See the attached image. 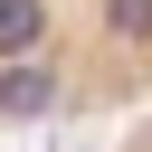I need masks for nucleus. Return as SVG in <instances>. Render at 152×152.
<instances>
[{
	"label": "nucleus",
	"instance_id": "2",
	"mask_svg": "<svg viewBox=\"0 0 152 152\" xmlns=\"http://www.w3.org/2000/svg\"><path fill=\"white\" fill-rule=\"evenodd\" d=\"M104 152H152V104H133V114H124V133H114Z\"/></svg>",
	"mask_w": 152,
	"mask_h": 152
},
{
	"label": "nucleus",
	"instance_id": "1",
	"mask_svg": "<svg viewBox=\"0 0 152 152\" xmlns=\"http://www.w3.org/2000/svg\"><path fill=\"white\" fill-rule=\"evenodd\" d=\"M0 66L19 124H95L152 104V0H0Z\"/></svg>",
	"mask_w": 152,
	"mask_h": 152
}]
</instances>
